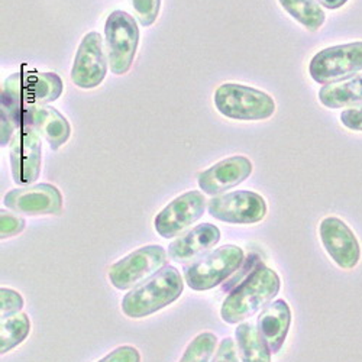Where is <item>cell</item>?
I'll use <instances>...</instances> for the list:
<instances>
[{
	"label": "cell",
	"instance_id": "obj_1",
	"mask_svg": "<svg viewBox=\"0 0 362 362\" xmlns=\"http://www.w3.org/2000/svg\"><path fill=\"white\" fill-rule=\"evenodd\" d=\"M63 81L55 73H40L35 70H21L9 76L0 93V124L21 127L23 113L28 107L47 105L57 100L63 93Z\"/></svg>",
	"mask_w": 362,
	"mask_h": 362
},
{
	"label": "cell",
	"instance_id": "obj_2",
	"mask_svg": "<svg viewBox=\"0 0 362 362\" xmlns=\"http://www.w3.org/2000/svg\"><path fill=\"white\" fill-rule=\"evenodd\" d=\"M280 287L281 281L279 274L261 262L245 280L233 287L225 298L221 309L223 322L236 325L250 319L273 301Z\"/></svg>",
	"mask_w": 362,
	"mask_h": 362
},
{
	"label": "cell",
	"instance_id": "obj_3",
	"mask_svg": "<svg viewBox=\"0 0 362 362\" xmlns=\"http://www.w3.org/2000/svg\"><path fill=\"white\" fill-rule=\"evenodd\" d=\"M183 290L185 281L180 271L167 265L124 297L122 312L131 319H144L174 303L183 294Z\"/></svg>",
	"mask_w": 362,
	"mask_h": 362
},
{
	"label": "cell",
	"instance_id": "obj_4",
	"mask_svg": "<svg viewBox=\"0 0 362 362\" xmlns=\"http://www.w3.org/2000/svg\"><path fill=\"white\" fill-rule=\"evenodd\" d=\"M214 100L219 113L233 120H265L276 112L273 98L244 84H222L215 92Z\"/></svg>",
	"mask_w": 362,
	"mask_h": 362
},
{
	"label": "cell",
	"instance_id": "obj_5",
	"mask_svg": "<svg viewBox=\"0 0 362 362\" xmlns=\"http://www.w3.org/2000/svg\"><path fill=\"white\" fill-rule=\"evenodd\" d=\"M105 42L110 71L116 76L127 74L134 64L139 42L135 19L124 11L112 12L105 25Z\"/></svg>",
	"mask_w": 362,
	"mask_h": 362
},
{
	"label": "cell",
	"instance_id": "obj_6",
	"mask_svg": "<svg viewBox=\"0 0 362 362\" xmlns=\"http://www.w3.org/2000/svg\"><path fill=\"white\" fill-rule=\"evenodd\" d=\"M244 264V251L236 245H225L189 265L185 271L187 286L196 291L218 287Z\"/></svg>",
	"mask_w": 362,
	"mask_h": 362
},
{
	"label": "cell",
	"instance_id": "obj_7",
	"mask_svg": "<svg viewBox=\"0 0 362 362\" xmlns=\"http://www.w3.org/2000/svg\"><path fill=\"white\" fill-rule=\"evenodd\" d=\"M362 71V41L319 51L309 64L310 77L319 84L351 78Z\"/></svg>",
	"mask_w": 362,
	"mask_h": 362
},
{
	"label": "cell",
	"instance_id": "obj_8",
	"mask_svg": "<svg viewBox=\"0 0 362 362\" xmlns=\"http://www.w3.org/2000/svg\"><path fill=\"white\" fill-rule=\"evenodd\" d=\"M167 262V251L163 247L146 245L110 265L109 281L117 290H128L160 273Z\"/></svg>",
	"mask_w": 362,
	"mask_h": 362
},
{
	"label": "cell",
	"instance_id": "obj_9",
	"mask_svg": "<svg viewBox=\"0 0 362 362\" xmlns=\"http://www.w3.org/2000/svg\"><path fill=\"white\" fill-rule=\"evenodd\" d=\"M209 215L230 225H252L267 215L265 199L250 190H238L215 196L207 203Z\"/></svg>",
	"mask_w": 362,
	"mask_h": 362
},
{
	"label": "cell",
	"instance_id": "obj_10",
	"mask_svg": "<svg viewBox=\"0 0 362 362\" xmlns=\"http://www.w3.org/2000/svg\"><path fill=\"white\" fill-rule=\"evenodd\" d=\"M42 165V144L40 135L31 128H21L11 141V170L19 186L35 183Z\"/></svg>",
	"mask_w": 362,
	"mask_h": 362
},
{
	"label": "cell",
	"instance_id": "obj_11",
	"mask_svg": "<svg viewBox=\"0 0 362 362\" xmlns=\"http://www.w3.org/2000/svg\"><path fill=\"white\" fill-rule=\"evenodd\" d=\"M206 210V197L192 190L175 197L154 219V228L163 238H174L197 222Z\"/></svg>",
	"mask_w": 362,
	"mask_h": 362
},
{
	"label": "cell",
	"instance_id": "obj_12",
	"mask_svg": "<svg viewBox=\"0 0 362 362\" xmlns=\"http://www.w3.org/2000/svg\"><path fill=\"white\" fill-rule=\"evenodd\" d=\"M319 235L327 255L339 268L354 269L361 259L359 240L339 218L329 216L320 222Z\"/></svg>",
	"mask_w": 362,
	"mask_h": 362
},
{
	"label": "cell",
	"instance_id": "obj_13",
	"mask_svg": "<svg viewBox=\"0 0 362 362\" xmlns=\"http://www.w3.org/2000/svg\"><path fill=\"white\" fill-rule=\"evenodd\" d=\"M107 59L99 33H88L81 40L71 70L73 83L84 90L100 86L107 73Z\"/></svg>",
	"mask_w": 362,
	"mask_h": 362
},
{
	"label": "cell",
	"instance_id": "obj_14",
	"mask_svg": "<svg viewBox=\"0 0 362 362\" xmlns=\"http://www.w3.org/2000/svg\"><path fill=\"white\" fill-rule=\"evenodd\" d=\"M4 203L13 212L29 216L59 215L63 210V194L55 186L41 183L8 192Z\"/></svg>",
	"mask_w": 362,
	"mask_h": 362
},
{
	"label": "cell",
	"instance_id": "obj_15",
	"mask_svg": "<svg viewBox=\"0 0 362 362\" xmlns=\"http://www.w3.org/2000/svg\"><path fill=\"white\" fill-rule=\"evenodd\" d=\"M252 174V163L244 156L222 160L199 174V187L209 196H219L236 187Z\"/></svg>",
	"mask_w": 362,
	"mask_h": 362
},
{
	"label": "cell",
	"instance_id": "obj_16",
	"mask_svg": "<svg viewBox=\"0 0 362 362\" xmlns=\"http://www.w3.org/2000/svg\"><path fill=\"white\" fill-rule=\"evenodd\" d=\"M21 128L34 129L48 142L52 151L62 148L71 135V127L69 120L48 105H37L28 107L23 113Z\"/></svg>",
	"mask_w": 362,
	"mask_h": 362
},
{
	"label": "cell",
	"instance_id": "obj_17",
	"mask_svg": "<svg viewBox=\"0 0 362 362\" xmlns=\"http://www.w3.org/2000/svg\"><path fill=\"white\" fill-rule=\"evenodd\" d=\"M291 325V309L286 300L269 303L258 316L257 327L271 354L276 355L284 346Z\"/></svg>",
	"mask_w": 362,
	"mask_h": 362
},
{
	"label": "cell",
	"instance_id": "obj_18",
	"mask_svg": "<svg viewBox=\"0 0 362 362\" xmlns=\"http://www.w3.org/2000/svg\"><path fill=\"white\" fill-rule=\"evenodd\" d=\"M219 240L221 230L218 226L212 223H200L171 243L168 255L178 262L189 261L216 247Z\"/></svg>",
	"mask_w": 362,
	"mask_h": 362
},
{
	"label": "cell",
	"instance_id": "obj_19",
	"mask_svg": "<svg viewBox=\"0 0 362 362\" xmlns=\"http://www.w3.org/2000/svg\"><path fill=\"white\" fill-rule=\"evenodd\" d=\"M320 103L329 109L362 105V74L351 78L325 84L319 92Z\"/></svg>",
	"mask_w": 362,
	"mask_h": 362
},
{
	"label": "cell",
	"instance_id": "obj_20",
	"mask_svg": "<svg viewBox=\"0 0 362 362\" xmlns=\"http://www.w3.org/2000/svg\"><path fill=\"white\" fill-rule=\"evenodd\" d=\"M240 362H271V351L252 323H240L235 330Z\"/></svg>",
	"mask_w": 362,
	"mask_h": 362
},
{
	"label": "cell",
	"instance_id": "obj_21",
	"mask_svg": "<svg viewBox=\"0 0 362 362\" xmlns=\"http://www.w3.org/2000/svg\"><path fill=\"white\" fill-rule=\"evenodd\" d=\"M283 9L308 31L316 33L323 26L326 15L317 0H279Z\"/></svg>",
	"mask_w": 362,
	"mask_h": 362
},
{
	"label": "cell",
	"instance_id": "obj_22",
	"mask_svg": "<svg viewBox=\"0 0 362 362\" xmlns=\"http://www.w3.org/2000/svg\"><path fill=\"white\" fill-rule=\"evenodd\" d=\"M31 332V320L25 313H16L0 323V352L8 354L21 345Z\"/></svg>",
	"mask_w": 362,
	"mask_h": 362
},
{
	"label": "cell",
	"instance_id": "obj_23",
	"mask_svg": "<svg viewBox=\"0 0 362 362\" xmlns=\"http://www.w3.org/2000/svg\"><path fill=\"white\" fill-rule=\"evenodd\" d=\"M216 345L218 337L212 332H203L189 344L180 362H210L215 355Z\"/></svg>",
	"mask_w": 362,
	"mask_h": 362
},
{
	"label": "cell",
	"instance_id": "obj_24",
	"mask_svg": "<svg viewBox=\"0 0 362 362\" xmlns=\"http://www.w3.org/2000/svg\"><path fill=\"white\" fill-rule=\"evenodd\" d=\"M132 8L144 26L153 25L160 13L161 0H131Z\"/></svg>",
	"mask_w": 362,
	"mask_h": 362
},
{
	"label": "cell",
	"instance_id": "obj_25",
	"mask_svg": "<svg viewBox=\"0 0 362 362\" xmlns=\"http://www.w3.org/2000/svg\"><path fill=\"white\" fill-rule=\"evenodd\" d=\"M22 309H23V298L18 291L6 287L0 288V315H2V319L16 315Z\"/></svg>",
	"mask_w": 362,
	"mask_h": 362
},
{
	"label": "cell",
	"instance_id": "obj_26",
	"mask_svg": "<svg viewBox=\"0 0 362 362\" xmlns=\"http://www.w3.org/2000/svg\"><path fill=\"white\" fill-rule=\"evenodd\" d=\"M25 225L23 218L2 210V214H0V238L8 239L19 235L25 229Z\"/></svg>",
	"mask_w": 362,
	"mask_h": 362
},
{
	"label": "cell",
	"instance_id": "obj_27",
	"mask_svg": "<svg viewBox=\"0 0 362 362\" xmlns=\"http://www.w3.org/2000/svg\"><path fill=\"white\" fill-rule=\"evenodd\" d=\"M98 362H141V354L135 346L124 345L116 348Z\"/></svg>",
	"mask_w": 362,
	"mask_h": 362
},
{
	"label": "cell",
	"instance_id": "obj_28",
	"mask_svg": "<svg viewBox=\"0 0 362 362\" xmlns=\"http://www.w3.org/2000/svg\"><path fill=\"white\" fill-rule=\"evenodd\" d=\"M238 348H236V344L232 338H225L215 356H214V361L212 362H239V356H238Z\"/></svg>",
	"mask_w": 362,
	"mask_h": 362
},
{
	"label": "cell",
	"instance_id": "obj_29",
	"mask_svg": "<svg viewBox=\"0 0 362 362\" xmlns=\"http://www.w3.org/2000/svg\"><path fill=\"white\" fill-rule=\"evenodd\" d=\"M341 122L351 131H362V105L344 110L341 113Z\"/></svg>",
	"mask_w": 362,
	"mask_h": 362
},
{
	"label": "cell",
	"instance_id": "obj_30",
	"mask_svg": "<svg viewBox=\"0 0 362 362\" xmlns=\"http://www.w3.org/2000/svg\"><path fill=\"white\" fill-rule=\"evenodd\" d=\"M317 2L326 8V9H330V11H337L339 8H342L348 0H317Z\"/></svg>",
	"mask_w": 362,
	"mask_h": 362
}]
</instances>
